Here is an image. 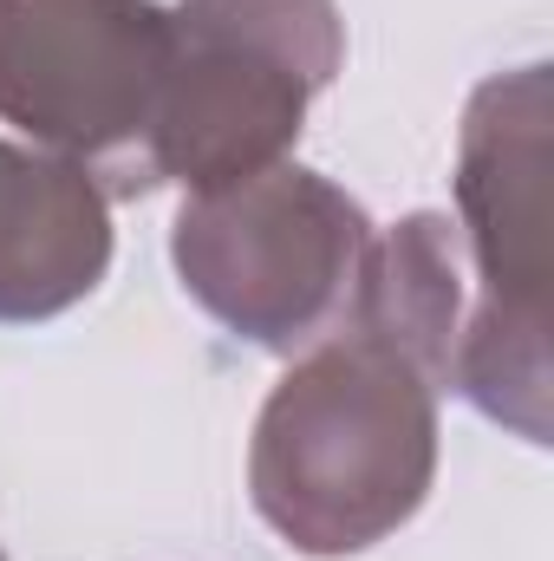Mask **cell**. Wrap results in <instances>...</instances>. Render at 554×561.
Segmentation results:
<instances>
[{
    "instance_id": "cell-7",
    "label": "cell",
    "mask_w": 554,
    "mask_h": 561,
    "mask_svg": "<svg viewBox=\"0 0 554 561\" xmlns=\"http://www.w3.org/2000/svg\"><path fill=\"white\" fill-rule=\"evenodd\" d=\"M463 307H470V280H463V242H457L450 216L417 209L392 229H372L346 320L385 333L437 386H450V353H457Z\"/></svg>"
},
{
    "instance_id": "cell-6",
    "label": "cell",
    "mask_w": 554,
    "mask_h": 561,
    "mask_svg": "<svg viewBox=\"0 0 554 561\" xmlns=\"http://www.w3.org/2000/svg\"><path fill=\"white\" fill-rule=\"evenodd\" d=\"M112 268V196L66 157L0 138V327L79 307Z\"/></svg>"
},
{
    "instance_id": "cell-3",
    "label": "cell",
    "mask_w": 554,
    "mask_h": 561,
    "mask_svg": "<svg viewBox=\"0 0 554 561\" xmlns=\"http://www.w3.org/2000/svg\"><path fill=\"white\" fill-rule=\"evenodd\" d=\"M176 53L150 131V183L183 196L287 163L307 105L346 66L333 0H176Z\"/></svg>"
},
{
    "instance_id": "cell-1",
    "label": "cell",
    "mask_w": 554,
    "mask_h": 561,
    "mask_svg": "<svg viewBox=\"0 0 554 561\" xmlns=\"http://www.w3.org/2000/svg\"><path fill=\"white\" fill-rule=\"evenodd\" d=\"M437 392L412 353L359 320L300 346L255 419V516L313 561L399 536L437 483Z\"/></svg>"
},
{
    "instance_id": "cell-5",
    "label": "cell",
    "mask_w": 554,
    "mask_h": 561,
    "mask_svg": "<svg viewBox=\"0 0 554 561\" xmlns=\"http://www.w3.org/2000/svg\"><path fill=\"white\" fill-rule=\"evenodd\" d=\"M170 53L157 0H0V125L105 196H143Z\"/></svg>"
},
{
    "instance_id": "cell-2",
    "label": "cell",
    "mask_w": 554,
    "mask_h": 561,
    "mask_svg": "<svg viewBox=\"0 0 554 561\" xmlns=\"http://www.w3.org/2000/svg\"><path fill=\"white\" fill-rule=\"evenodd\" d=\"M554 79L549 66L496 72L470 92L457 131V242L476 294L457 327L450 392L522 444H549V196Z\"/></svg>"
},
{
    "instance_id": "cell-4",
    "label": "cell",
    "mask_w": 554,
    "mask_h": 561,
    "mask_svg": "<svg viewBox=\"0 0 554 561\" xmlns=\"http://www.w3.org/2000/svg\"><path fill=\"white\" fill-rule=\"evenodd\" d=\"M366 242L372 222L339 183L275 163L262 176L183 196L170 262L216 327L268 353H300L346 320Z\"/></svg>"
}]
</instances>
